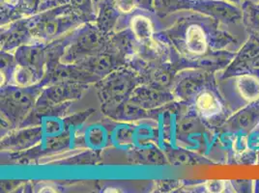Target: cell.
Listing matches in <instances>:
<instances>
[{"instance_id":"obj_1","label":"cell","mask_w":259,"mask_h":193,"mask_svg":"<svg viewBox=\"0 0 259 193\" xmlns=\"http://www.w3.org/2000/svg\"><path fill=\"white\" fill-rule=\"evenodd\" d=\"M233 88L237 96L235 103L242 107L255 103L259 100V78L252 74L236 75L233 78Z\"/></svg>"},{"instance_id":"obj_2","label":"cell","mask_w":259,"mask_h":193,"mask_svg":"<svg viewBox=\"0 0 259 193\" xmlns=\"http://www.w3.org/2000/svg\"><path fill=\"white\" fill-rule=\"evenodd\" d=\"M197 112L204 118H213L223 112V105L213 91L203 90L195 100Z\"/></svg>"},{"instance_id":"obj_3","label":"cell","mask_w":259,"mask_h":193,"mask_svg":"<svg viewBox=\"0 0 259 193\" xmlns=\"http://www.w3.org/2000/svg\"><path fill=\"white\" fill-rule=\"evenodd\" d=\"M186 46L191 54L201 55L208 50V38L199 24H191L186 31Z\"/></svg>"},{"instance_id":"obj_4","label":"cell","mask_w":259,"mask_h":193,"mask_svg":"<svg viewBox=\"0 0 259 193\" xmlns=\"http://www.w3.org/2000/svg\"><path fill=\"white\" fill-rule=\"evenodd\" d=\"M258 65L259 38L253 36L238 55L234 68L237 70H241L243 67V68H247L250 72L253 68H255Z\"/></svg>"},{"instance_id":"obj_5","label":"cell","mask_w":259,"mask_h":193,"mask_svg":"<svg viewBox=\"0 0 259 193\" xmlns=\"http://www.w3.org/2000/svg\"><path fill=\"white\" fill-rule=\"evenodd\" d=\"M259 121V104H250L249 107L244 108L231 120L232 128L248 131L254 128Z\"/></svg>"},{"instance_id":"obj_6","label":"cell","mask_w":259,"mask_h":193,"mask_svg":"<svg viewBox=\"0 0 259 193\" xmlns=\"http://www.w3.org/2000/svg\"><path fill=\"white\" fill-rule=\"evenodd\" d=\"M130 27L136 38L142 43L151 42L153 37V23L151 20L144 15H136L130 22Z\"/></svg>"},{"instance_id":"obj_7","label":"cell","mask_w":259,"mask_h":193,"mask_svg":"<svg viewBox=\"0 0 259 193\" xmlns=\"http://www.w3.org/2000/svg\"><path fill=\"white\" fill-rule=\"evenodd\" d=\"M241 10L242 22L253 36L259 38V2L246 1L241 5Z\"/></svg>"},{"instance_id":"obj_8","label":"cell","mask_w":259,"mask_h":193,"mask_svg":"<svg viewBox=\"0 0 259 193\" xmlns=\"http://www.w3.org/2000/svg\"><path fill=\"white\" fill-rule=\"evenodd\" d=\"M13 79L17 85L22 87L29 85L32 83V73L23 66H18L14 72Z\"/></svg>"},{"instance_id":"obj_9","label":"cell","mask_w":259,"mask_h":193,"mask_svg":"<svg viewBox=\"0 0 259 193\" xmlns=\"http://www.w3.org/2000/svg\"><path fill=\"white\" fill-rule=\"evenodd\" d=\"M141 3V0H111L112 7L122 14H131Z\"/></svg>"},{"instance_id":"obj_10","label":"cell","mask_w":259,"mask_h":193,"mask_svg":"<svg viewBox=\"0 0 259 193\" xmlns=\"http://www.w3.org/2000/svg\"><path fill=\"white\" fill-rule=\"evenodd\" d=\"M12 99L19 106H26L30 103L29 96L26 95L25 93H23L22 91H15L12 95Z\"/></svg>"},{"instance_id":"obj_11","label":"cell","mask_w":259,"mask_h":193,"mask_svg":"<svg viewBox=\"0 0 259 193\" xmlns=\"http://www.w3.org/2000/svg\"><path fill=\"white\" fill-rule=\"evenodd\" d=\"M206 188L210 192H221L225 188V182L221 181H212L206 183Z\"/></svg>"},{"instance_id":"obj_12","label":"cell","mask_w":259,"mask_h":193,"mask_svg":"<svg viewBox=\"0 0 259 193\" xmlns=\"http://www.w3.org/2000/svg\"><path fill=\"white\" fill-rule=\"evenodd\" d=\"M109 65H110V62H109L108 57L102 56V57H99V59L96 60L95 69L99 72H102V71L104 72V71L108 70Z\"/></svg>"},{"instance_id":"obj_13","label":"cell","mask_w":259,"mask_h":193,"mask_svg":"<svg viewBox=\"0 0 259 193\" xmlns=\"http://www.w3.org/2000/svg\"><path fill=\"white\" fill-rule=\"evenodd\" d=\"M45 29L48 35H54L57 31V23L54 21H50L46 23Z\"/></svg>"},{"instance_id":"obj_14","label":"cell","mask_w":259,"mask_h":193,"mask_svg":"<svg viewBox=\"0 0 259 193\" xmlns=\"http://www.w3.org/2000/svg\"><path fill=\"white\" fill-rule=\"evenodd\" d=\"M21 0H1V5L3 6H7V7H16L19 5Z\"/></svg>"},{"instance_id":"obj_15","label":"cell","mask_w":259,"mask_h":193,"mask_svg":"<svg viewBox=\"0 0 259 193\" xmlns=\"http://www.w3.org/2000/svg\"><path fill=\"white\" fill-rule=\"evenodd\" d=\"M228 2H230V3H233V4H235V5H237L239 7H241V5L244 3V2H246V1H253V2H259V0H227Z\"/></svg>"},{"instance_id":"obj_16","label":"cell","mask_w":259,"mask_h":193,"mask_svg":"<svg viewBox=\"0 0 259 193\" xmlns=\"http://www.w3.org/2000/svg\"><path fill=\"white\" fill-rule=\"evenodd\" d=\"M56 1H58V2H60V3H68V2H70L71 0H56Z\"/></svg>"},{"instance_id":"obj_17","label":"cell","mask_w":259,"mask_h":193,"mask_svg":"<svg viewBox=\"0 0 259 193\" xmlns=\"http://www.w3.org/2000/svg\"><path fill=\"white\" fill-rule=\"evenodd\" d=\"M32 1H35V2H36V1H38V0H32Z\"/></svg>"}]
</instances>
